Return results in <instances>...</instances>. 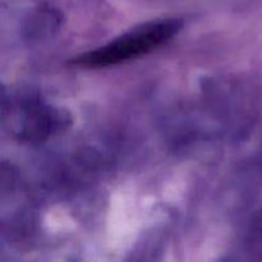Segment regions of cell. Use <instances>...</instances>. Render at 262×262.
I'll list each match as a JSON object with an SVG mask.
<instances>
[{
  "instance_id": "cell-1",
  "label": "cell",
  "mask_w": 262,
  "mask_h": 262,
  "mask_svg": "<svg viewBox=\"0 0 262 262\" xmlns=\"http://www.w3.org/2000/svg\"><path fill=\"white\" fill-rule=\"evenodd\" d=\"M181 30L176 19L156 20L136 27L129 32L110 41L106 45L77 56L73 64L87 68L117 66L123 61L138 58L168 42Z\"/></svg>"
}]
</instances>
